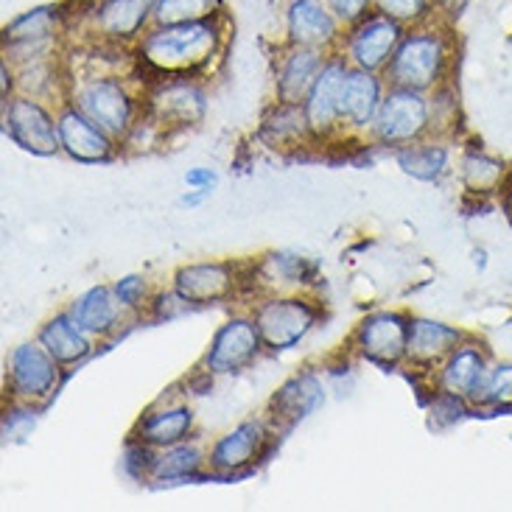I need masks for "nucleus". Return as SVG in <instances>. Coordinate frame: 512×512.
I'll list each match as a JSON object with an SVG mask.
<instances>
[{
    "label": "nucleus",
    "mask_w": 512,
    "mask_h": 512,
    "mask_svg": "<svg viewBox=\"0 0 512 512\" xmlns=\"http://www.w3.org/2000/svg\"><path fill=\"white\" fill-rule=\"evenodd\" d=\"M230 40L227 12L213 20L152 26L135 45L140 82L154 76H210L213 65L222 59Z\"/></svg>",
    "instance_id": "1"
},
{
    "label": "nucleus",
    "mask_w": 512,
    "mask_h": 512,
    "mask_svg": "<svg viewBox=\"0 0 512 512\" xmlns=\"http://www.w3.org/2000/svg\"><path fill=\"white\" fill-rule=\"evenodd\" d=\"M457 68V37L451 20L437 14L426 23L406 28L398 51L389 59L384 79L389 87L434 93L451 82Z\"/></svg>",
    "instance_id": "2"
},
{
    "label": "nucleus",
    "mask_w": 512,
    "mask_h": 512,
    "mask_svg": "<svg viewBox=\"0 0 512 512\" xmlns=\"http://www.w3.org/2000/svg\"><path fill=\"white\" fill-rule=\"evenodd\" d=\"M65 101L98 124L112 138L121 140L132 132L143 115V82L138 73H104V70H70Z\"/></svg>",
    "instance_id": "3"
},
{
    "label": "nucleus",
    "mask_w": 512,
    "mask_h": 512,
    "mask_svg": "<svg viewBox=\"0 0 512 512\" xmlns=\"http://www.w3.org/2000/svg\"><path fill=\"white\" fill-rule=\"evenodd\" d=\"M252 319L269 353H283L305 342L322 319V305L308 294H263L252 305Z\"/></svg>",
    "instance_id": "4"
},
{
    "label": "nucleus",
    "mask_w": 512,
    "mask_h": 512,
    "mask_svg": "<svg viewBox=\"0 0 512 512\" xmlns=\"http://www.w3.org/2000/svg\"><path fill=\"white\" fill-rule=\"evenodd\" d=\"M434 138L431 124V93L409 90V87H387L381 110L370 129V143L398 152L417 140Z\"/></svg>",
    "instance_id": "5"
},
{
    "label": "nucleus",
    "mask_w": 512,
    "mask_h": 512,
    "mask_svg": "<svg viewBox=\"0 0 512 512\" xmlns=\"http://www.w3.org/2000/svg\"><path fill=\"white\" fill-rule=\"evenodd\" d=\"M205 112L208 90L196 76H154L143 84V115L166 132L202 124Z\"/></svg>",
    "instance_id": "6"
},
{
    "label": "nucleus",
    "mask_w": 512,
    "mask_h": 512,
    "mask_svg": "<svg viewBox=\"0 0 512 512\" xmlns=\"http://www.w3.org/2000/svg\"><path fill=\"white\" fill-rule=\"evenodd\" d=\"M275 443V429L266 417H250L224 431L208 445V476L213 479H238L255 471Z\"/></svg>",
    "instance_id": "7"
},
{
    "label": "nucleus",
    "mask_w": 512,
    "mask_h": 512,
    "mask_svg": "<svg viewBox=\"0 0 512 512\" xmlns=\"http://www.w3.org/2000/svg\"><path fill=\"white\" fill-rule=\"evenodd\" d=\"M65 381V367L45 350L40 339L17 345L6 359V395L12 401L48 403Z\"/></svg>",
    "instance_id": "8"
},
{
    "label": "nucleus",
    "mask_w": 512,
    "mask_h": 512,
    "mask_svg": "<svg viewBox=\"0 0 512 512\" xmlns=\"http://www.w3.org/2000/svg\"><path fill=\"white\" fill-rule=\"evenodd\" d=\"M154 6L157 0H90L79 31L90 34V40L135 48L154 26Z\"/></svg>",
    "instance_id": "9"
},
{
    "label": "nucleus",
    "mask_w": 512,
    "mask_h": 512,
    "mask_svg": "<svg viewBox=\"0 0 512 512\" xmlns=\"http://www.w3.org/2000/svg\"><path fill=\"white\" fill-rule=\"evenodd\" d=\"M247 272L250 263L233 261H199L185 263L171 275V289L180 291L182 297L194 308L219 305L238 297L247 289Z\"/></svg>",
    "instance_id": "10"
},
{
    "label": "nucleus",
    "mask_w": 512,
    "mask_h": 512,
    "mask_svg": "<svg viewBox=\"0 0 512 512\" xmlns=\"http://www.w3.org/2000/svg\"><path fill=\"white\" fill-rule=\"evenodd\" d=\"M3 132L34 157H54L62 152L59 129H56V107L51 110L42 98L17 93L3 104Z\"/></svg>",
    "instance_id": "11"
},
{
    "label": "nucleus",
    "mask_w": 512,
    "mask_h": 512,
    "mask_svg": "<svg viewBox=\"0 0 512 512\" xmlns=\"http://www.w3.org/2000/svg\"><path fill=\"white\" fill-rule=\"evenodd\" d=\"M403 34H406V26L373 9L367 17H361L359 23L345 28L339 54L345 56L353 68L384 73L392 54L401 45Z\"/></svg>",
    "instance_id": "12"
},
{
    "label": "nucleus",
    "mask_w": 512,
    "mask_h": 512,
    "mask_svg": "<svg viewBox=\"0 0 512 512\" xmlns=\"http://www.w3.org/2000/svg\"><path fill=\"white\" fill-rule=\"evenodd\" d=\"M350 68L353 65L339 51L331 54L319 70L314 87L305 96V118H308V126H311L317 143H333L347 135L342 126V87H345Z\"/></svg>",
    "instance_id": "13"
},
{
    "label": "nucleus",
    "mask_w": 512,
    "mask_h": 512,
    "mask_svg": "<svg viewBox=\"0 0 512 512\" xmlns=\"http://www.w3.org/2000/svg\"><path fill=\"white\" fill-rule=\"evenodd\" d=\"M263 350L266 347H263L261 331H258L250 311L233 314L210 336V345L199 361V367L210 375L244 373L250 364H255Z\"/></svg>",
    "instance_id": "14"
},
{
    "label": "nucleus",
    "mask_w": 512,
    "mask_h": 512,
    "mask_svg": "<svg viewBox=\"0 0 512 512\" xmlns=\"http://www.w3.org/2000/svg\"><path fill=\"white\" fill-rule=\"evenodd\" d=\"M409 319L406 311H373L361 319L350 336V347L361 359L373 361L384 370L406 364V342H409Z\"/></svg>",
    "instance_id": "15"
},
{
    "label": "nucleus",
    "mask_w": 512,
    "mask_h": 512,
    "mask_svg": "<svg viewBox=\"0 0 512 512\" xmlns=\"http://www.w3.org/2000/svg\"><path fill=\"white\" fill-rule=\"evenodd\" d=\"M283 34L286 45H303L336 54L345 37V26L331 12L328 0H289L283 12Z\"/></svg>",
    "instance_id": "16"
},
{
    "label": "nucleus",
    "mask_w": 512,
    "mask_h": 512,
    "mask_svg": "<svg viewBox=\"0 0 512 512\" xmlns=\"http://www.w3.org/2000/svg\"><path fill=\"white\" fill-rule=\"evenodd\" d=\"M490 370H493V364H490L487 347L468 336L431 373V387L437 389V392H448V395L465 398L471 406H476V401H479V395H482V389L487 384Z\"/></svg>",
    "instance_id": "17"
},
{
    "label": "nucleus",
    "mask_w": 512,
    "mask_h": 512,
    "mask_svg": "<svg viewBox=\"0 0 512 512\" xmlns=\"http://www.w3.org/2000/svg\"><path fill=\"white\" fill-rule=\"evenodd\" d=\"M56 129H59V143L62 152L70 160L84 163V166H98V163H110L121 152V143L112 138L110 132H104L101 126L93 124L79 107H73L70 101H62L56 107Z\"/></svg>",
    "instance_id": "18"
},
{
    "label": "nucleus",
    "mask_w": 512,
    "mask_h": 512,
    "mask_svg": "<svg viewBox=\"0 0 512 512\" xmlns=\"http://www.w3.org/2000/svg\"><path fill=\"white\" fill-rule=\"evenodd\" d=\"M319 280L317 263L297 252H266L263 258L250 263L247 289L255 300L263 294H297L308 291Z\"/></svg>",
    "instance_id": "19"
},
{
    "label": "nucleus",
    "mask_w": 512,
    "mask_h": 512,
    "mask_svg": "<svg viewBox=\"0 0 512 512\" xmlns=\"http://www.w3.org/2000/svg\"><path fill=\"white\" fill-rule=\"evenodd\" d=\"M387 87L384 73L350 68L345 87H342V126L347 135L370 138V129L375 124V115L381 110Z\"/></svg>",
    "instance_id": "20"
},
{
    "label": "nucleus",
    "mask_w": 512,
    "mask_h": 512,
    "mask_svg": "<svg viewBox=\"0 0 512 512\" xmlns=\"http://www.w3.org/2000/svg\"><path fill=\"white\" fill-rule=\"evenodd\" d=\"M196 415L194 406L185 401H160L149 406L143 415L138 417V423L132 426L129 437L140 440V443L152 445V448H168V445L185 443L194 437Z\"/></svg>",
    "instance_id": "21"
},
{
    "label": "nucleus",
    "mask_w": 512,
    "mask_h": 512,
    "mask_svg": "<svg viewBox=\"0 0 512 512\" xmlns=\"http://www.w3.org/2000/svg\"><path fill=\"white\" fill-rule=\"evenodd\" d=\"M468 339V333L459 331L448 322L429 317L409 319V342H406V367H415L417 373H434L443 359L457 350Z\"/></svg>",
    "instance_id": "22"
},
{
    "label": "nucleus",
    "mask_w": 512,
    "mask_h": 512,
    "mask_svg": "<svg viewBox=\"0 0 512 512\" xmlns=\"http://www.w3.org/2000/svg\"><path fill=\"white\" fill-rule=\"evenodd\" d=\"M325 403V387L322 378L311 370L291 375L286 384L275 389V395L266 403V420L272 429H291L308 415H314L319 406Z\"/></svg>",
    "instance_id": "23"
},
{
    "label": "nucleus",
    "mask_w": 512,
    "mask_h": 512,
    "mask_svg": "<svg viewBox=\"0 0 512 512\" xmlns=\"http://www.w3.org/2000/svg\"><path fill=\"white\" fill-rule=\"evenodd\" d=\"M68 311L82 325L84 331L90 333V336H96L98 342L115 336L126 325V319H132L129 311L121 305V300H118L115 289L104 286V283L82 291L79 297H73Z\"/></svg>",
    "instance_id": "24"
},
{
    "label": "nucleus",
    "mask_w": 512,
    "mask_h": 512,
    "mask_svg": "<svg viewBox=\"0 0 512 512\" xmlns=\"http://www.w3.org/2000/svg\"><path fill=\"white\" fill-rule=\"evenodd\" d=\"M331 54L303 45H286L283 54L277 56L275 65V93L277 101L303 104L308 90L317 82L319 70Z\"/></svg>",
    "instance_id": "25"
},
{
    "label": "nucleus",
    "mask_w": 512,
    "mask_h": 512,
    "mask_svg": "<svg viewBox=\"0 0 512 512\" xmlns=\"http://www.w3.org/2000/svg\"><path fill=\"white\" fill-rule=\"evenodd\" d=\"M37 339H40L45 350L54 356L65 370H73L79 367L82 361H87L93 353H96L98 339L84 331L82 325L73 319L68 308L59 311L54 317H48L42 322V328L37 331Z\"/></svg>",
    "instance_id": "26"
},
{
    "label": "nucleus",
    "mask_w": 512,
    "mask_h": 512,
    "mask_svg": "<svg viewBox=\"0 0 512 512\" xmlns=\"http://www.w3.org/2000/svg\"><path fill=\"white\" fill-rule=\"evenodd\" d=\"M261 138L272 149H305V146H319L308 118H305L303 104H291V101H275L261 121Z\"/></svg>",
    "instance_id": "27"
},
{
    "label": "nucleus",
    "mask_w": 512,
    "mask_h": 512,
    "mask_svg": "<svg viewBox=\"0 0 512 512\" xmlns=\"http://www.w3.org/2000/svg\"><path fill=\"white\" fill-rule=\"evenodd\" d=\"M208 476V448L196 443L194 437L185 443L160 448L154 457L152 485H182L191 479H205Z\"/></svg>",
    "instance_id": "28"
},
{
    "label": "nucleus",
    "mask_w": 512,
    "mask_h": 512,
    "mask_svg": "<svg viewBox=\"0 0 512 512\" xmlns=\"http://www.w3.org/2000/svg\"><path fill=\"white\" fill-rule=\"evenodd\" d=\"M392 154H395L403 174L412 180L440 182L451 171V149L434 138L417 140L412 146H403Z\"/></svg>",
    "instance_id": "29"
},
{
    "label": "nucleus",
    "mask_w": 512,
    "mask_h": 512,
    "mask_svg": "<svg viewBox=\"0 0 512 512\" xmlns=\"http://www.w3.org/2000/svg\"><path fill=\"white\" fill-rule=\"evenodd\" d=\"M507 180V168L501 160L490 157V154L473 152L462 160V182H465V191L471 196H487L501 191V185Z\"/></svg>",
    "instance_id": "30"
},
{
    "label": "nucleus",
    "mask_w": 512,
    "mask_h": 512,
    "mask_svg": "<svg viewBox=\"0 0 512 512\" xmlns=\"http://www.w3.org/2000/svg\"><path fill=\"white\" fill-rule=\"evenodd\" d=\"M224 0H157L154 26H177V23H199L224 14Z\"/></svg>",
    "instance_id": "31"
},
{
    "label": "nucleus",
    "mask_w": 512,
    "mask_h": 512,
    "mask_svg": "<svg viewBox=\"0 0 512 512\" xmlns=\"http://www.w3.org/2000/svg\"><path fill=\"white\" fill-rule=\"evenodd\" d=\"M112 289H115L118 300H121V305L129 311V317L132 319H140L143 314L152 311L154 294H157V291L152 289V283H149V277L146 275L121 277V280L112 283Z\"/></svg>",
    "instance_id": "32"
},
{
    "label": "nucleus",
    "mask_w": 512,
    "mask_h": 512,
    "mask_svg": "<svg viewBox=\"0 0 512 512\" xmlns=\"http://www.w3.org/2000/svg\"><path fill=\"white\" fill-rule=\"evenodd\" d=\"M473 409H512V361L493 364Z\"/></svg>",
    "instance_id": "33"
},
{
    "label": "nucleus",
    "mask_w": 512,
    "mask_h": 512,
    "mask_svg": "<svg viewBox=\"0 0 512 512\" xmlns=\"http://www.w3.org/2000/svg\"><path fill=\"white\" fill-rule=\"evenodd\" d=\"M373 9L398 20L406 28L426 23V20L440 14L437 12V0H373Z\"/></svg>",
    "instance_id": "34"
},
{
    "label": "nucleus",
    "mask_w": 512,
    "mask_h": 512,
    "mask_svg": "<svg viewBox=\"0 0 512 512\" xmlns=\"http://www.w3.org/2000/svg\"><path fill=\"white\" fill-rule=\"evenodd\" d=\"M40 420V406L37 403H23V401H12V406H6L3 412V437L6 443H17L28 437L34 426Z\"/></svg>",
    "instance_id": "35"
},
{
    "label": "nucleus",
    "mask_w": 512,
    "mask_h": 512,
    "mask_svg": "<svg viewBox=\"0 0 512 512\" xmlns=\"http://www.w3.org/2000/svg\"><path fill=\"white\" fill-rule=\"evenodd\" d=\"M154 457H157V448L129 437L124 448V459H121V468H124V473L129 479H135V482H149V479H152Z\"/></svg>",
    "instance_id": "36"
},
{
    "label": "nucleus",
    "mask_w": 512,
    "mask_h": 512,
    "mask_svg": "<svg viewBox=\"0 0 512 512\" xmlns=\"http://www.w3.org/2000/svg\"><path fill=\"white\" fill-rule=\"evenodd\" d=\"M191 308H194V305L188 303L180 291L168 289L166 294H163V291H157V294H154V303H152V311H149V317L174 319V317H182V314H188Z\"/></svg>",
    "instance_id": "37"
},
{
    "label": "nucleus",
    "mask_w": 512,
    "mask_h": 512,
    "mask_svg": "<svg viewBox=\"0 0 512 512\" xmlns=\"http://www.w3.org/2000/svg\"><path fill=\"white\" fill-rule=\"evenodd\" d=\"M331 12L342 20V26H353L361 17L373 12V0H328Z\"/></svg>",
    "instance_id": "38"
},
{
    "label": "nucleus",
    "mask_w": 512,
    "mask_h": 512,
    "mask_svg": "<svg viewBox=\"0 0 512 512\" xmlns=\"http://www.w3.org/2000/svg\"><path fill=\"white\" fill-rule=\"evenodd\" d=\"M185 185L188 188H216L219 185V174L213 171V168H205V166H196V168H188L185 171Z\"/></svg>",
    "instance_id": "39"
},
{
    "label": "nucleus",
    "mask_w": 512,
    "mask_h": 512,
    "mask_svg": "<svg viewBox=\"0 0 512 512\" xmlns=\"http://www.w3.org/2000/svg\"><path fill=\"white\" fill-rule=\"evenodd\" d=\"M210 188H191L188 194L180 196V208H199V205H205L210 199Z\"/></svg>",
    "instance_id": "40"
},
{
    "label": "nucleus",
    "mask_w": 512,
    "mask_h": 512,
    "mask_svg": "<svg viewBox=\"0 0 512 512\" xmlns=\"http://www.w3.org/2000/svg\"><path fill=\"white\" fill-rule=\"evenodd\" d=\"M468 0H437V12L443 14H457L462 6H465Z\"/></svg>",
    "instance_id": "41"
},
{
    "label": "nucleus",
    "mask_w": 512,
    "mask_h": 512,
    "mask_svg": "<svg viewBox=\"0 0 512 512\" xmlns=\"http://www.w3.org/2000/svg\"><path fill=\"white\" fill-rule=\"evenodd\" d=\"M501 191H504V210H507V216H510V222H512V188L504 185Z\"/></svg>",
    "instance_id": "42"
}]
</instances>
